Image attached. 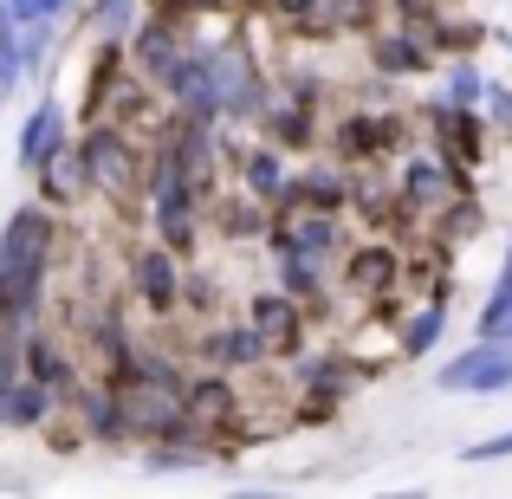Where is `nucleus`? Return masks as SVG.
I'll list each match as a JSON object with an SVG mask.
<instances>
[{"label": "nucleus", "instance_id": "nucleus-2", "mask_svg": "<svg viewBox=\"0 0 512 499\" xmlns=\"http://www.w3.org/2000/svg\"><path fill=\"white\" fill-rule=\"evenodd\" d=\"M441 383H448V389H506L512 383V350H500V344L474 350V357L448 363V370H441Z\"/></svg>", "mask_w": 512, "mask_h": 499}, {"label": "nucleus", "instance_id": "nucleus-7", "mask_svg": "<svg viewBox=\"0 0 512 499\" xmlns=\"http://www.w3.org/2000/svg\"><path fill=\"white\" fill-rule=\"evenodd\" d=\"M59 7H65V0H13V13H20V20H33V26H39V20H52Z\"/></svg>", "mask_w": 512, "mask_h": 499}, {"label": "nucleus", "instance_id": "nucleus-9", "mask_svg": "<svg viewBox=\"0 0 512 499\" xmlns=\"http://www.w3.org/2000/svg\"><path fill=\"white\" fill-rule=\"evenodd\" d=\"M435 331H441V312H428V318H422V325H415V331H409V350H428V344H435Z\"/></svg>", "mask_w": 512, "mask_h": 499}, {"label": "nucleus", "instance_id": "nucleus-1", "mask_svg": "<svg viewBox=\"0 0 512 499\" xmlns=\"http://www.w3.org/2000/svg\"><path fill=\"white\" fill-rule=\"evenodd\" d=\"M46 279V221L39 214H13L0 234V318H26Z\"/></svg>", "mask_w": 512, "mask_h": 499}, {"label": "nucleus", "instance_id": "nucleus-8", "mask_svg": "<svg viewBox=\"0 0 512 499\" xmlns=\"http://www.w3.org/2000/svg\"><path fill=\"white\" fill-rule=\"evenodd\" d=\"M512 454V435H500V441H480V448H467V461H506Z\"/></svg>", "mask_w": 512, "mask_h": 499}, {"label": "nucleus", "instance_id": "nucleus-5", "mask_svg": "<svg viewBox=\"0 0 512 499\" xmlns=\"http://www.w3.org/2000/svg\"><path fill=\"white\" fill-rule=\"evenodd\" d=\"M506 312H512V260H506V273H500V292H493V305H487V337H500Z\"/></svg>", "mask_w": 512, "mask_h": 499}, {"label": "nucleus", "instance_id": "nucleus-6", "mask_svg": "<svg viewBox=\"0 0 512 499\" xmlns=\"http://www.w3.org/2000/svg\"><path fill=\"white\" fill-rule=\"evenodd\" d=\"M221 357H227V363H247V357H260V337H221Z\"/></svg>", "mask_w": 512, "mask_h": 499}, {"label": "nucleus", "instance_id": "nucleus-11", "mask_svg": "<svg viewBox=\"0 0 512 499\" xmlns=\"http://www.w3.org/2000/svg\"><path fill=\"white\" fill-rule=\"evenodd\" d=\"M500 337H512V312H506V325H500Z\"/></svg>", "mask_w": 512, "mask_h": 499}, {"label": "nucleus", "instance_id": "nucleus-4", "mask_svg": "<svg viewBox=\"0 0 512 499\" xmlns=\"http://www.w3.org/2000/svg\"><path fill=\"white\" fill-rule=\"evenodd\" d=\"M137 279H143V292H150L156 305H169V260H163V253H150V260L137 266Z\"/></svg>", "mask_w": 512, "mask_h": 499}, {"label": "nucleus", "instance_id": "nucleus-3", "mask_svg": "<svg viewBox=\"0 0 512 499\" xmlns=\"http://www.w3.org/2000/svg\"><path fill=\"white\" fill-rule=\"evenodd\" d=\"M59 137H65V117L46 104V111H33V124H26V143H20V156H26L33 169H39V163H52V156H59Z\"/></svg>", "mask_w": 512, "mask_h": 499}, {"label": "nucleus", "instance_id": "nucleus-10", "mask_svg": "<svg viewBox=\"0 0 512 499\" xmlns=\"http://www.w3.org/2000/svg\"><path fill=\"white\" fill-rule=\"evenodd\" d=\"M124 20H130V0H104V13H98V26H104V33H117Z\"/></svg>", "mask_w": 512, "mask_h": 499}]
</instances>
